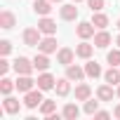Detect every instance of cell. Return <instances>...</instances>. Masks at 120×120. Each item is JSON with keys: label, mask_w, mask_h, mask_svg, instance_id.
Returning <instances> with one entry per match:
<instances>
[{"label": "cell", "mask_w": 120, "mask_h": 120, "mask_svg": "<svg viewBox=\"0 0 120 120\" xmlns=\"http://www.w3.org/2000/svg\"><path fill=\"white\" fill-rule=\"evenodd\" d=\"M54 90H56L59 97H68V94H71V80H68V78H59L56 85H54Z\"/></svg>", "instance_id": "obj_20"}, {"label": "cell", "mask_w": 120, "mask_h": 120, "mask_svg": "<svg viewBox=\"0 0 120 120\" xmlns=\"http://www.w3.org/2000/svg\"><path fill=\"white\" fill-rule=\"evenodd\" d=\"M10 66H12V64L7 61V59H5V56H3V59H0V73H3V75H7V71H10Z\"/></svg>", "instance_id": "obj_31"}, {"label": "cell", "mask_w": 120, "mask_h": 120, "mask_svg": "<svg viewBox=\"0 0 120 120\" xmlns=\"http://www.w3.org/2000/svg\"><path fill=\"white\" fill-rule=\"evenodd\" d=\"M92 52H94V45H90L87 40H82V42L75 47V54H78L80 59H85V61H87V59L92 56Z\"/></svg>", "instance_id": "obj_17"}, {"label": "cell", "mask_w": 120, "mask_h": 120, "mask_svg": "<svg viewBox=\"0 0 120 120\" xmlns=\"http://www.w3.org/2000/svg\"><path fill=\"white\" fill-rule=\"evenodd\" d=\"M75 56H78V54H75L71 47H61V49L56 52V61L61 64V66H68V64H73V59H75Z\"/></svg>", "instance_id": "obj_9"}, {"label": "cell", "mask_w": 120, "mask_h": 120, "mask_svg": "<svg viewBox=\"0 0 120 120\" xmlns=\"http://www.w3.org/2000/svg\"><path fill=\"white\" fill-rule=\"evenodd\" d=\"M40 35H42V31H40V28L28 26V28H24L21 40H24V45H26V47H38V45H40V40H42Z\"/></svg>", "instance_id": "obj_1"}, {"label": "cell", "mask_w": 120, "mask_h": 120, "mask_svg": "<svg viewBox=\"0 0 120 120\" xmlns=\"http://www.w3.org/2000/svg\"><path fill=\"white\" fill-rule=\"evenodd\" d=\"M52 3H64V0H52Z\"/></svg>", "instance_id": "obj_36"}, {"label": "cell", "mask_w": 120, "mask_h": 120, "mask_svg": "<svg viewBox=\"0 0 120 120\" xmlns=\"http://www.w3.org/2000/svg\"><path fill=\"white\" fill-rule=\"evenodd\" d=\"M73 3H75V5H78V3H82V0H73Z\"/></svg>", "instance_id": "obj_37"}, {"label": "cell", "mask_w": 120, "mask_h": 120, "mask_svg": "<svg viewBox=\"0 0 120 120\" xmlns=\"http://www.w3.org/2000/svg\"><path fill=\"white\" fill-rule=\"evenodd\" d=\"M40 104H42V90L40 87L24 94V106L26 108H40Z\"/></svg>", "instance_id": "obj_3"}, {"label": "cell", "mask_w": 120, "mask_h": 120, "mask_svg": "<svg viewBox=\"0 0 120 120\" xmlns=\"http://www.w3.org/2000/svg\"><path fill=\"white\" fill-rule=\"evenodd\" d=\"M12 68H14L19 75H31V73L35 71L33 59H26V56H17V59H14V64H12Z\"/></svg>", "instance_id": "obj_2"}, {"label": "cell", "mask_w": 120, "mask_h": 120, "mask_svg": "<svg viewBox=\"0 0 120 120\" xmlns=\"http://www.w3.org/2000/svg\"><path fill=\"white\" fill-rule=\"evenodd\" d=\"M118 28H120V19H118Z\"/></svg>", "instance_id": "obj_38"}, {"label": "cell", "mask_w": 120, "mask_h": 120, "mask_svg": "<svg viewBox=\"0 0 120 120\" xmlns=\"http://www.w3.org/2000/svg\"><path fill=\"white\" fill-rule=\"evenodd\" d=\"M10 52H12V42H10V40H0V54L7 56Z\"/></svg>", "instance_id": "obj_30"}, {"label": "cell", "mask_w": 120, "mask_h": 120, "mask_svg": "<svg viewBox=\"0 0 120 120\" xmlns=\"http://www.w3.org/2000/svg\"><path fill=\"white\" fill-rule=\"evenodd\" d=\"M82 111H85V113H87V115H94V113H97V111H99V101H94V99H92V97H90V99H87V101H85V106H82Z\"/></svg>", "instance_id": "obj_26"}, {"label": "cell", "mask_w": 120, "mask_h": 120, "mask_svg": "<svg viewBox=\"0 0 120 120\" xmlns=\"http://www.w3.org/2000/svg\"><path fill=\"white\" fill-rule=\"evenodd\" d=\"M35 85H38V82H35V80H33L31 75H19V78H17V90H19L21 94L31 92V90H33Z\"/></svg>", "instance_id": "obj_13"}, {"label": "cell", "mask_w": 120, "mask_h": 120, "mask_svg": "<svg viewBox=\"0 0 120 120\" xmlns=\"http://www.w3.org/2000/svg\"><path fill=\"white\" fill-rule=\"evenodd\" d=\"M94 118H97V120H108V118H111V113H108V111H97V113H94Z\"/></svg>", "instance_id": "obj_32"}, {"label": "cell", "mask_w": 120, "mask_h": 120, "mask_svg": "<svg viewBox=\"0 0 120 120\" xmlns=\"http://www.w3.org/2000/svg\"><path fill=\"white\" fill-rule=\"evenodd\" d=\"M38 87L42 90V92H47V90H54V85H56V78L52 75V73H47V71H40V75H38Z\"/></svg>", "instance_id": "obj_6"}, {"label": "cell", "mask_w": 120, "mask_h": 120, "mask_svg": "<svg viewBox=\"0 0 120 120\" xmlns=\"http://www.w3.org/2000/svg\"><path fill=\"white\" fill-rule=\"evenodd\" d=\"M115 45H118V47H120V35H118V38H115Z\"/></svg>", "instance_id": "obj_34"}, {"label": "cell", "mask_w": 120, "mask_h": 120, "mask_svg": "<svg viewBox=\"0 0 120 120\" xmlns=\"http://www.w3.org/2000/svg\"><path fill=\"white\" fill-rule=\"evenodd\" d=\"M33 12L38 17H49L52 12V0H35L33 3Z\"/></svg>", "instance_id": "obj_14"}, {"label": "cell", "mask_w": 120, "mask_h": 120, "mask_svg": "<svg viewBox=\"0 0 120 120\" xmlns=\"http://www.w3.org/2000/svg\"><path fill=\"white\" fill-rule=\"evenodd\" d=\"M56 111V101H52V99H42V104H40V113L42 115H52Z\"/></svg>", "instance_id": "obj_25"}, {"label": "cell", "mask_w": 120, "mask_h": 120, "mask_svg": "<svg viewBox=\"0 0 120 120\" xmlns=\"http://www.w3.org/2000/svg\"><path fill=\"white\" fill-rule=\"evenodd\" d=\"M66 78H68L71 82H82V78H87V73H85L82 66H78V64H68V66H66Z\"/></svg>", "instance_id": "obj_5"}, {"label": "cell", "mask_w": 120, "mask_h": 120, "mask_svg": "<svg viewBox=\"0 0 120 120\" xmlns=\"http://www.w3.org/2000/svg\"><path fill=\"white\" fill-rule=\"evenodd\" d=\"M104 5H106V0H87V7H90L92 12H101Z\"/></svg>", "instance_id": "obj_29"}, {"label": "cell", "mask_w": 120, "mask_h": 120, "mask_svg": "<svg viewBox=\"0 0 120 120\" xmlns=\"http://www.w3.org/2000/svg\"><path fill=\"white\" fill-rule=\"evenodd\" d=\"M14 87H17V82H12L10 78H3V80H0V92H3L5 97H7V94H10Z\"/></svg>", "instance_id": "obj_28"}, {"label": "cell", "mask_w": 120, "mask_h": 120, "mask_svg": "<svg viewBox=\"0 0 120 120\" xmlns=\"http://www.w3.org/2000/svg\"><path fill=\"white\" fill-rule=\"evenodd\" d=\"M113 115H115V118H118V120H120V104H118V106H115V108H113Z\"/></svg>", "instance_id": "obj_33"}, {"label": "cell", "mask_w": 120, "mask_h": 120, "mask_svg": "<svg viewBox=\"0 0 120 120\" xmlns=\"http://www.w3.org/2000/svg\"><path fill=\"white\" fill-rule=\"evenodd\" d=\"M115 94H118V97H120V85H118V90H115Z\"/></svg>", "instance_id": "obj_35"}, {"label": "cell", "mask_w": 120, "mask_h": 120, "mask_svg": "<svg viewBox=\"0 0 120 120\" xmlns=\"http://www.w3.org/2000/svg\"><path fill=\"white\" fill-rule=\"evenodd\" d=\"M111 33L106 31V28H99L97 33H94V47H99V49H106L108 45H111Z\"/></svg>", "instance_id": "obj_7"}, {"label": "cell", "mask_w": 120, "mask_h": 120, "mask_svg": "<svg viewBox=\"0 0 120 120\" xmlns=\"http://www.w3.org/2000/svg\"><path fill=\"white\" fill-rule=\"evenodd\" d=\"M106 61H108L111 66H120V47H118V49H111V52L106 54Z\"/></svg>", "instance_id": "obj_27"}, {"label": "cell", "mask_w": 120, "mask_h": 120, "mask_svg": "<svg viewBox=\"0 0 120 120\" xmlns=\"http://www.w3.org/2000/svg\"><path fill=\"white\" fill-rule=\"evenodd\" d=\"M38 52H45V54L56 52V38H54V35H45V38L40 40V45H38Z\"/></svg>", "instance_id": "obj_12"}, {"label": "cell", "mask_w": 120, "mask_h": 120, "mask_svg": "<svg viewBox=\"0 0 120 120\" xmlns=\"http://www.w3.org/2000/svg\"><path fill=\"white\" fill-rule=\"evenodd\" d=\"M92 97V87L87 85V82H80L78 87H75V101H87Z\"/></svg>", "instance_id": "obj_18"}, {"label": "cell", "mask_w": 120, "mask_h": 120, "mask_svg": "<svg viewBox=\"0 0 120 120\" xmlns=\"http://www.w3.org/2000/svg\"><path fill=\"white\" fill-rule=\"evenodd\" d=\"M80 115V108L75 106V104H66L64 108H61V118H66V120H75Z\"/></svg>", "instance_id": "obj_22"}, {"label": "cell", "mask_w": 120, "mask_h": 120, "mask_svg": "<svg viewBox=\"0 0 120 120\" xmlns=\"http://www.w3.org/2000/svg\"><path fill=\"white\" fill-rule=\"evenodd\" d=\"M3 106H5V113H10V115H17L19 111H21V104H19V99H14V97H5V101H3Z\"/></svg>", "instance_id": "obj_15"}, {"label": "cell", "mask_w": 120, "mask_h": 120, "mask_svg": "<svg viewBox=\"0 0 120 120\" xmlns=\"http://www.w3.org/2000/svg\"><path fill=\"white\" fill-rule=\"evenodd\" d=\"M38 28H40L45 35H54V33H56V21H54V19H49V17H40Z\"/></svg>", "instance_id": "obj_11"}, {"label": "cell", "mask_w": 120, "mask_h": 120, "mask_svg": "<svg viewBox=\"0 0 120 120\" xmlns=\"http://www.w3.org/2000/svg\"><path fill=\"white\" fill-rule=\"evenodd\" d=\"M33 66H35V71H47L49 68V56L45 52H38L33 56Z\"/></svg>", "instance_id": "obj_16"}, {"label": "cell", "mask_w": 120, "mask_h": 120, "mask_svg": "<svg viewBox=\"0 0 120 120\" xmlns=\"http://www.w3.org/2000/svg\"><path fill=\"white\" fill-rule=\"evenodd\" d=\"M59 17H61L64 21H75V19H78V7H75V3L61 5V7H59Z\"/></svg>", "instance_id": "obj_8"}, {"label": "cell", "mask_w": 120, "mask_h": 120, "mask_svg": "<svg viewBox=\"0 0 120 120\" xmlns=\"http://www.w3.org/2000/svg\"><path fill=\"white\" fill-rule=\"evenodd\" d=\"M97 99L99 101H113V85H101V87H97Z\"/></svg>", "instance_id": "obj_19"}, {"label": "cell", "mask_w": 120, "mask_h": 120, "mask_svg": "<svg viewBox=\"0 0 120 120\" xmlns=\"http://www.w3.org/2000/svg\"><path fill=\"white\" fill-rule=\"evenodd\" d=\"M14 26H17V17H14V12L3 10V12H0V28L10 31V28H14Z\"/></svg>", "instance_id": "obj_10"}, {"label": "cell", "mask_w": 120, "mask_h": 120, "mask_svg": "<svg viewBox=\"0 0 120 120\" xmlns=\"http://www.w3.org/2000/svg\"><path fill=\"white\" fill-rule=\"evenodd\" d=\"M104 80H106L108 85H120V71H118V66H111V68L104 73Z\"/></svg>", "instance_id": "obj_23"}, {"label": "cell", "mask_w": 120, "mask_h": 120, "mask_svg": "<svg viewBox=\"0 0 120 120\" xmlns=\"http://www.w3.org/2000/svg\"><path fill=\"white\" fill-rule=\"evenodd\" d=\"M92 24L97 26V31H99V28H106V26H108V17H106L104 12H92Z\"/></svg>", "instance_id": "obj_24"}, {"label": "cell", "mask_w": 120, "mask_h": 120, "mask_svg": "<svg viewBox=\"0 0 120 120\" xmlns=\"http://www.w3.org/2000/svg\"><path fill=\"white\" fill-rule=\"evenodd\" d=\"M94 24L92 21H80L78 26H75V35L80 38V40H90V38H94Z\"/></svg>", "instance_id": "obj_4"}, {"label": "cell", "mask_w": 120, "mask_h": 120, "mask_svg": "<svg viewBox=\"0 0 120 120\" xmlns=\"http://www.w3.org/2000/svg\"><path fill=\"white\" fill-rule=\"evenodd\" d=\"M85 73H87V78H99V75H104L101 66H99L97 61H92V59H87V64H85Z\"/></svg>", "instance_id": "obj_21"}]
</instances>
